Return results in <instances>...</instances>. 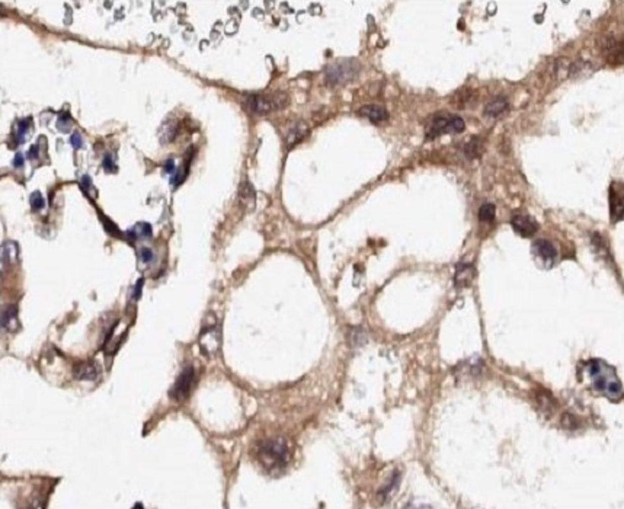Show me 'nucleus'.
I'll return each mask as SVG.
<instances>
[{
	"instance_id": "f257e3e1",
	"label": "nucleus",
	"mask_w": 624,
	"mask_h": 509,
	"mask_svg": "<svg viewBox=\"0 0 624 509\" xmlns=\"http://www.w3.org/2000/svg\"><path fill=\"white\" fill-rule=\"evenodd\" d=\"M585 371L592 380V386L610 400H620L623 396V386L618 380L615 368L602 360H591Z\"/></svg>"
},
{
	"instance_id": "f03ea898",
	"label": "nucleus",
	"mask_w": 624,
	"mask_h": 509,
	"mask_svg": "<svg viewBox=\"0 0 624 509\" xmlns=\"http://www.w3.org/2000/svg\"><path fill=\"white\" fill-rule=\"evenodd\" d=\"M256 457L268 472H281L288 463L290 449L284 439L274 438L268 441H262L257 445Z\"/></svg>"
},
{
	"instance_id": "bb28decb",
	"label": "nucleus",
	"mask_w": 624,
	"mask_h": 509,
	"mask_svg": "<svg viewBox=\"0 0 624 509\" xmlns=\"http://www.w3.org/2000/svg\"><path fill=\"white\" fill-rule=\"evenodd\" d=\"M70 143H72V145H73L74 148H80V147L83 145L82 135H80L79 133H74L73 135H72V138H70Z\"/></svg>"
},
{
	"instance_id": "20e7f679",
	"label": "nucleus",
	"mask_w": 624,
	"mask_h": 509,
	"mask_svg": "<svg viewBox=\"0 0 624 509\" xmlns=\"http://www.w3.org/2000/svg\"><path fill=\"white\" fill-rule=\"evenodd\" d=\"M464 121H463L460 117H457V115L437 114V115H434L432 121H431V124L428 125L427 138H428V140H434V138L440 137L442 134L461 133V131H464Z\"/></svg>"
},
{
	"instance_id": "2eb2a0df",
	"label": "nucleus",
	"mask_w": 624,
	"mask_h": 509,
	"mask_svg": "<svg viewBox=\"0 0 624 509\" xmlns=\"http://www.w3.org/2000/svg\"><path fill=\"white\" fill-rule=\"evenodd\" d=\"M19 247L15 242H5L2 246V261L3 265H12L18 261Z\"/></svg>"
},
{
	"instance_id": "72a5a7b5",
	"label": "nucleus",
	"mask_w": 624,
	"mask_h": 509,
	"mask_svg": "<svg viewBox=\"0 0 624 509\" xmlns=\"http://www.w3.org/2000/svg\"><path fill=\"white\" fill-rule=\"evenodd\" d=\"M90 185H92V182H90V178L89 176H83V179H82V186L85 188L86 191L90 188Z\"/></svg>"
},
{
	"instance_id": "c85d7f7f",
	"label": "nucleus",
	"mask_w": 624,
	"mask_h": 509,
	"mask_svg": "<svg viewBox=\"0 0 624 509\" xmlns=\"http://www.w3.org/2000/svg\"><path fill=\"white\" fill-rule=\"evenodd\" d=\"M13 166L15 168H21V166H24V156L19 153V155H16L15 156V159H13Z\"/></svg>"
},
{
	"instance_id": "39448f33",
	"label": "nucleus",
	"mask_w": 624,
	"mask_h": 509,
	"mask_svg": "<svg viewBox=\"0 0 624 509\" xmlns=\"http://www.w3.org/2000/svg\"><path fill=\"white\" fill-rule=\"evenodd\" d=\"M287 105H288V96L282 92H275L274 95H270V96H262V95L249 96L246 100L247 109L257 115H264L271 111L285 108Z\"/></svg>"
},
{
	"instance_id": "cd10ccee",
	"label": "nucleus",
	"mask_w": 624,
	"mask_h": 509,
	"mask_svg": "<svg viewBox=\"0 0 624 509\" xmlns=\"http://www.w3.org/2000/svg\"><path fill=\"white\" fill-rule=\"evenodd\" d=\"M103 223H105V227H107V230L110 231L112 236H121V233H120V230L117 229V226L111 224L108 220H103Z\"/></svg>"
},
{
	"instance_id": "2f4dec72",
	"label": "nucleus",
	"mask_w": 624,
	"mask_h": 509,
	"mask_svg": "<svg viewBox=\"0 0 624 509\" xmlns=\"http://www.w3.org/2000/svg\"><path fill=\"white\" fill-rule=\"evenodd\" d=\"M103 168H105L107 170L114 169V163H112V159H111V156H107V158H105V160H103Z\"/></svg>"
},
{
	"instance_id": "423d86ee",
	"label": "nucleus",
	"mask_w": 624,
	"mask_h": 509,
	"mask_svg": "<svg viewBox=\"0 0 624 509\" xmlns=\"http://www.w3.org/2000/svg\"><path fill=\"white\" fill-rule=\"evenodd\" d=\"M194 381H195V370H194V367L189 365V367L184 368V371L176 378V381H175V384H173V387L171 390L172 399L176 400V401H184V400L188 399V396L192 390V386H194Z\"/></svg>"
},
{
	"instance_id": "ddd939ff",
	"label": "nucleus",
	"mask_w": 624,
	"mask_h": 509,
	"mask_svg": "<svg viewBox=\"0 0 624 509\" xmlns=\"http://www.w3.org/2000/svg\"><path fill=\"white\" fill-rule=\"evenodd\" d=\"M2 326L8 332H15L19 329V320H18V309L15 306H8L3 310L2 315Z\"/></svg>"
},
{
	"instance_id": "7ed1b4c3",
	"label": "nucleus",
	"mask_w": 624,
	"mask_h": 509,
	"mask_svg": "<svg viewBox=\"0 0 624 509\" xmlns=\"http://www.w3.org/2000/svg\"><path fill=\"white\" fill-rule=\"evenodd\" d=\"M361 70V64L355 59L341 60L326 69V82L332 86L345 85L352 82Z\"/></svg>"
},
{
	"instance_id": "b1692460",
	"label": "nucleus",
	"mask_w": 624,
	"mask_h": 509,
	"mask_svg": "<svg viewBox=\"0 0 624 509\" xmlns=\"http://www.w3.org/2000/svg\"><path fill=\"white\" fill-rule=\"evenodd\" d=\"M72 124H70V117H67V115H60L59 117V120H57V128L60 130V131H63V133H67L72 127H70Z\"/></svg>"
},
{
	"instance_id": "6e6552de",
	"label": "nucleus",
	"mask_w": 624,
	"mask_h": 509,
	"mask_svg": "<svg viewBox=\"0 0 624 509\" xmlns=\"http://www.w3.org/2000/svg\"><path fill=\"white\" fill-rule=\"evenodd\" d=\"M533 253L536 254L539 259L543 261V264L547 268H550L554 265L556 259H557V250L554 249V246L547 240H537L533 244Z\"/></svg>"
},
{
	"instance_id": "5701e85b",
	"label": "nucleus",
	"mask_w": 624,
	"mask_h": 509,
	"mask_svg": "<svg viewBox=\"0 0 624 509\" xmlns=\"http://www.w3.org/2000/svg\"><path fill=\"white\" fill-rule=\"evenodd\" d=\"M44 206H45V201H44V198H42V195H41V192H34V194L31 195V207H32V210L34 211H39V210H42L44 208Z\"/></svg>"
},
{
	"instance_id": "4468645a",
	"label": "nucleus",
	"mask_w": 624,
	"mask_h": 509,
	"mask_svg": "<svg viewBox=\"0 0 624 509\" xmlns=\"http://www.w3.org/2000/svg\"><path fill=\"white\" fill-rule=\"evenodd\" d=\"M98 374L99 368L96 367V364L93 363L79 364V365L74 368V376H76V378H79V380L92 381V380H96Z\"/></svg>"
},
{
	"instance_id": "412c9836",
	"label": "nucleus",
	"mask_w": 624,
	"mask_h": 509,
	"mask_svg": "<svg viewBox=\"0 0 624 509\" xmlns=\"http://www.w3.org/2000/svg\"><path fill=\"white\" fill-rule=\"evenodd\" d=\"M151 231H153V229H151V226H150L148 223H138L134 229L135 237H137V236H138V237H150V236H151Z\"/></svg>"
},
{
	"instance_id": "c756f323",
	"label": "nucleus",
	"mask_w": 624,
	"mask_h": 509,
	"mask_svg": "<svg viewBox=\"0 0 624 509\" xmlns=\"http://www.w3.org/2000/svg\"><path fill=\"white\" fill-rule=\"evenodd\" d=\"M143 282H144V281H143V278H140V281H138V282H137V285H135V291H134V298H135V300H137V298H138V297L141 295V287H143Z\"/></svg>"
},
{
	"instance_id": "1a4fd4ad",
	"label": "nucleus",
	"mask_w": 624,
	"mask_h": 509,
	"mask_svg": "<svg viewBox=\"0 0 624 509\" xmlns=\"http://www.w3.org/2000/svg\"><path fill=\"white\" fill-rule=\"evenodd\" d=\"M511 224H512L514 230L523 237H531L536 231L539 230L537 221L534 218L530 217V216H524V214L514 216L511 220Z\"/></svg>"
},
{
	"instance_id": "a878e982",
	"label": "nucleus",
	"mask_w": 624,
	"mask_h": 509,
	"mask_svg": "<svg viewBox=\"0 0 624 509\" xmlns=\"http://www.w3.org/2000/svg\"><path fill=\"white\" fill-rule=\"evenodd\" d=\"M140 259H141L143 262L148 264L150 261H153V252H151L148 247H143V249L140 250Z\"/></svg>"
},
{
	"instance_id": "7c9ffc66",
	"label": "nucleus",
	"mask_w": 624,
	"mask_h": 509,
	"mask_svg": "<svg viewBox=\"0 0 624 509\" xmlns=\"http://www.w3.org/2000/svg\"><path fill=\"white\" fill-rule=\"evenodd\" d=\"M165 170H166V173H173V170H175V162H173V160H168V162L165 163Z\"/></svg>"
},
{
	"instance_id": "473e14b6",
	"label": "nucleus",
	"mask_w": 624,
	"mask_h": 509,
	"mask_svg": "<svg viewBox=\"0 0 624 509\" xmlns=\"http://www.w3.org/2000/svg\"><path fill=\"white\" fill-rule=\"evenodd\" d=\"M28 156H29V159H37L38 158V145H32L31 148H29V153H28Z\"/></svg>"
},
{
	"instance_id": "6ab92c4d",
	"label": "nucleus",
	"mask_w": 624,
	"mask_h": 509,
	"mask_svg": "<svg viewBox=\"0 0 624 509\" xmlns=\"http://www.w3.org/2000/svg\"><path fill=\"white\" fill-rule=\"evenodd\" d=\"M482 151H483V144H482V141H480L479 138H476V137H473L464 147L465 156L469 159L480 158Z\"/></svg>"
},
{
	"instance_id": "f3484780",
	"label": "nucleus",
	"mask_w": 624,
	"mask_h": 509,
	"mask_svg": "<svg viewBox=\"0 0 624 509\" xmlns=\"http://www.w3.org/2000/svg\"><path fill=\"white\" fill-rule=\"evenodd\" d=\"M508 100L505 99V97H496L495 100H492L490 104H488L486 105V108H485V114L486 115H489V117H498V115H501V114H503L506 109H508Z\"/></svg>"
},
{
	"instance_id": "f8f14e48",
	"label": "nucleus",
	"mask_w": 624,
	"mask_h": 509,
	"mask_svg": "<svg viewBox=\"0 0 624 509\" xmlns=\"http://www.w3.org/2000/svg\"><path fill=\"white\" fill-rule=\"evenodd\" d=\"M358 114L373 122L386 121L389 118V112L380 105H366L358 111Z\"/></svg>"
},
{
	"instance_id": "393cba45",
	"label": "nucleus",
	"mask_w": 624,
	"mask_h": 509,
	"mask_svg": "<svg viewBox=\"0 0 624 509\" xmlns=\"http://www.w3.org/2000/svg\"><path fill=\"white\" fill-rule=\"evenodd\" d=\"M28 128H29V120H22V121L19 122V125H18V134H16L19 143L25 140V133L28 131Z\"/></svg>"
},
{
	"instance_id": "9d476101",
	"label": "nucleus",
	"mask_w": 624,
	"mask_h": 509,
	"mask_svg": "<svg viewBox=\"0 0 624 509\" xmlns=\"http://www.w3.org/2000/svg\"><path fill=\"white\" fill-rule=\"evenodd\" d=\"M476 275V271L473 265L470 264H460L455 268V275H454V284L457 288H464L467 287Z\"/></svg>"
},
{
	"instance_id": "4be33fe9",
	"label": "nucleus",
	"mask_w": 624,
	"mask_h": 509,
	"mask_svg": "<svg viewBox=\"0 0 624 509\" xmlns=\"http://www.w3.org/2000/svg\"><path fill=\"white\" fill-rule=\"evenodd\" d=\"M399 483H400V476L396 473V474H393L392 477V482L389 483V485L386 486L381 492H380V495H383V497H386L387 495H390L393 490H396L397 489V486H399Z\"/></svg>"
},
{
	"instance_id": "0eeeda50",
	"label": "nucleus",
	"mask_w": 624,
	"mask_h": 509,
	"mask_svg": "<svg viewBox=\"0 0 624 509\" xmlns=\"http://www.w3.org/2000/svg\"><path fill=\"white\" fill-rule=\"evenodd\" d=\"M198 342H199L201 352H202L205 357H213L216 352L219 351L221 339L220 330H219V327L216 326V323H214V325H210V326H205L202 329V332L199 333Z\"/></svg>"
},
{
	"instance_id": "a211bd4d",
	"label": "nucleus",
	"mask_w": 624,
	"mask_h": 509,
	"mask_svg": "<svg viewBox=\"0 0 624 509\" xmlns=\"http://www.w3.org/2000/svg\"><path fill=\"white\" fill-rule=\"evenodd\" d=\"M240 199H242V204H243L247 210H252V208H253V206H255V191H253V188L250 186V183H242V188H240Z\"/></svg>"
},
{
	"instance_id": "9b49d317",
	"label": "nucleus",
	"mask_w": 624,
	"mask_h": 509,
	"mask_svg": "<svg viewBox=\"0 0 624 509\" xmlns=\"http://www.w3.org/2000/svg\"><path fill=\"white\" fill-rule=\"evenodd\" d=\"M610 214L612 223L621 221L623 218V194L617 191L615 183L610 188Z\"/></svg>"
},
{
	"instance_id": "dca6fc26",
	"label": "nucleus",
	"mask_w": 624,
	"mask_h": 509,
	"mask_svg": "<svg viewBox=\"0 0 624 509\" xmlns=\"http://www.w3.org/2000/svg\"><path fill=\"white\" fill-rule=\"evenodd\" d=\"M307 134H308V127H307L306 122H297L295 125L291 127V130H290V133H288V145L293 147V145H295L297 143H300Z\"/></svg>"
},
{
	"instance_id": "aec40b11",
	"label": "nucleus",
	"mask_w": 624,
	"mask_h": 509,
	"mask_svg": "<svg viewBox=\"0 0 624 509\" xmlns=\"http://www.w3.org/2000/svg\"><path fill=\"white\" fill-rule=\"evenodd\" d=\"M495 214H496L495 206L493 204H485L479 210V220L483 221V223H492L495 220Z\"/></svg>"
}]
</instances>
